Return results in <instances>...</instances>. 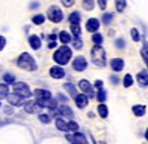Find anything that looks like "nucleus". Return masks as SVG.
<instances>
[{
    "label": "nucleus",
    "mask_w": 148,
    "mask_h": 144,
    "mask_svg": "<svg viewBox=\"0 0 148 144\" xmlns=\"http://www.w3.org/2000/svg\"><path fill=\"white\" fill-rule=\"evenodd\" d=\"M126 6H127V2H126V0H116V10L119 12V14L125 12Z\"/></svg>",
    "instance_id": "30"
},
{
    "label": "nucleus",
    "mask_w": 148,
    "mask_h": 144,
    "mask_svg": "<svg viewBox=\"0 0 148 144\" xmlns=\"http://www.w3.org/2000/svg\"><path fill=\"white\" fill-rule=\"evenodd\" d=\"M113 19H114L113 12H105V14L102 15V18H101V22L104 24V25H110V24L113 22Z\"/></svg>",
    "instance_id": "24"
},
{
    "label": "nucleus",
    "mask_w": 148,
    "mask_h": 144,
    "mask_svg": "<svg viewBox=\"0 0 148 144\" xmlns=\"http://www.w3.org/2000/svg\"><path fill=\"white\" fill-rule=\"evenodd\" d=\"M53 61L59 65H67L71 59H73V49L68 46V45H62L61 48L53 52Z\"/></svg>",
    "instance_id": "1"
},
{
    "label": "nucleus",
    "mask_w": 148,
    "mask_h": 144,
    "mask_svg": "<svg viewBox=\"0 0 148 144\" xmlns=\"http://www.w3.org/2000/svg\"><path fill=\"white\" fill-rule=\"evenodd\" d=\"M39 121L42 122V123H45V125H47V123H51V114H43V113H40L39 114Z\"/></svg>",
    "instance_id": "39"
},
{
    "label": "nucleus",
    "mask_w": 148,
    "mask_h": 144,
    "mask_svg": "<svg viewBox=\"0 0 148 144\" xmlns=\"http://www.w3.org/2000/svg\"><path fill=\"white\" fill-rule=\"evenodd\" d=\"M71 43H73V48H74V49H77V51H80L82 48H83V40H82L80 36H77V37H73Z\"/></svg>",
    "instance_id": "32"
},
{
    "label": "nucleus",
    "mask_w": 148,
    "mask_h": 144,
    "mask_svg": "<svg viewBox=\"0 0 148 144\" xmlns=\"http://www.w3.org/2000/svg\"><path fill=\"white\" fill-rule=\"evenodd\" d=\"M37 8H40V3L39 2H31L30 3V9H37Z\"/></svg>",
    "instance_id": "48"
},
{
    "label": "nucleus",
    "mask_w": 148,
    "mask_h": 144,
    "mask_svg": "<svg viewBox=\"0 0 148 144\" xmlns=\"http://www.w3.org/2000/svg\"><path fill=\"white\" fill-rule=\"evenodd\" d=\"M107 3H108V0H98V6H99L102 10H105V8H107Z\"/></svg>",
    "instance_id": "44"
},
{
    "label": "nucleus",
    "mask_w": 148,
    "mask_h": 144,
    "mask_svg": "<svg viewBox=\"0 0 148 144\" xmlns=\"http://www.w3.org/2000/svg\"><path fill=\"white\" fill-rule=\"evenodd\" d=\"M99 27H101V21L98 18H89L88 21H86V31H89L92 34L99 31Z\"/></svg>",
    "instance_id": "11"
},
{
    "label": "nucleus",
    "mask_w": 148,
    "mask_h": 144,
    "mask_svg": "<svg viewBox=\"0 0 148 144\" xmlns=\"http://www.w3.org/2000/svg\"><path fill=\"white\" fill-rule=\"evenodd\" d=\"M16 65L22 70H27V71H36L37 67H39L36 63V59L33 58V55L28 54V52H22L16 58Z\"/></svg>",
    "instance_id": "3"
},
{
    "label": "nucleus",
    "mask_w": 148,
    "mask_h": 144,
    "mask_svg": "<svg viewBox=\"0 0 148 144\" xmlns=\"http://www.w3.org/2000/svg\"><path fill=\"white\" fill-rule=\"evenodd\" d=\"M53 114L55 116H59V117H74V112L70 109L65 103H64V105L62 104L58 105V109L53 112Z\"/></svg>",
    "instance_id": "9"
},
{
    "label": "nucleus",
    "mask_w": 148,
    "mask_h": 144,
    "mask_svg": "<svg viewBox=\"0 0 148 144\" xmlns=\"http://www.w3.org/2000/svg\"><path fill=\"white\" fill-rule=\"evenodd\" d=\"M83 8L86 9V10H93V8H95V0H83Z\"/></svg>",
    "instance_id": "38"
},
{
    "label": "nucleus",
    "mask_w": 148,
    "mask_h": 144,
    "mask_svg": "<svg viewBox=\"0 0 148 144\" xmlns=\"http://www.w3.org/2000/svg\"><path fill=\"white\" fill-rule=\"evenodd\" d=\"M98 114H99V117H102V119L108 117V107L105 105V103L98 104Z\"/></svg>",
    "instance_id": "23"
},
{
    "label": "nucleus",
    "mask_w": 148,
    "mask_h": 144,
    "mask_svg": "<svg viewBox=\"0 0 148 144\" xmlns=\"http://www.w3.org/2000/svg\"><path fill=\"white\" fill-rule=\"evenodd\" d=\"M95 98L98 100V103H105L107 101V91L102 88V89H99L96 92V95H95Z\"/></svg>",
    "instance_id": "27"
},
{
    "label": "nucleus",
    "mask_w": 148,
    "mask_h": 144,
    "mask_svg": "<svg viewBox=\"0 0 148 144\" xmlns=\"http://www.w3.org/2000/svg\"><path fill=\"white\" fill-rule=\"evenodd\" d=\"M79 88H80V91L83 92V94H86L89 98H93L95 97V88H93V85L89 82V80H86V79H82L80 82H79Z\"/></svg>",
    "instance_id": "6"
},
{
    "label": "nucleus",
    "mask_w": 148,
    "mask_h": 144,
    "mask_svg": "<svg viewBox=\"0 0 148 144\" xmlns=\"http://www.w3.org/2000/svg\"><path fill=\"white\" fill-rule=\"evenodd\" d=\"M114 46L117 48V49H125V48H126V40L123 37H119V39L114 40Z\"/></svg>",
    "instance_id": "37"
},
{
    "label": "nucleus",
    "mask_w": 148,
    "mask_h": 144,
    "mask_svg": "<svg viewBox=\"0 0 148 144\" xmlns=\"http://www.w3.org/2000/svg\"><path fill=\"white\" fill-rule=\"evenodd\" d=\"M0 107H2V104H0Z\"/></svg>",
    "instance_id": "51"
},
{
    "label": "nucleus",
    "mask_w": 148,
    "mask_h": 144,
    "mask_svg": "<svg viewBox=\"0 0 148 144\" xmlns=\"http://www.w3.org/2000/svg\"><path fill=\"white\" fill-rule=\"evenodd\" d=\"M46 17H47V19L51 21V22L58 24V22H61V21L64 19V12H62V9H61V8L52 5V6H49V8H47V14H46Z\"/></svg>",
    "instance_id": "4"
},
{
    "label": "nucleus",
    "mask_w": 148,
    "mask_h": 144,
    "mask_svg": "<svg viewBox=\"0 0 148 144\" xmlns=\"http://www.w3.org/2000/svg\"><path fill=\"white\" fill-rule=\"evenodd\" d=\"M70 31H71V34H73V37L82 36V27H80V22H71V24H70Z\"/></svg>",
    "instance_id": "22"
},
{
    "label": "nucleus",
    "mask_w": 148,
    "mask_h": 144,
    "mask_svg": "<svg viewBox=\"0 0 148 144\" xmlns=\"http://www.w3.org/2000/svg\"><path fill=\"white\" fill-rule=\"evenodd\" d=\"M64 88L68 91V94L71 95V98L74 100L76 98V95H77V88L73 85V83H64Z\"/></svg>",
    "instance_id": "26"
},
{
    "label": "nucleus",
    "mask_w": 148,
    "mask_h": 144,
    "mask_svg": "<svg viewBox=\"0 0 148 144\" xmlns=\"http://www.w3.org/2000/svg\"><path fill=\"white\" fill-rule=\"evenodd\" d=\"M110 67L114 73H119V71H121L123 68H125V59L123 58H113L110 61Z\"/></svg>",
    "instance_id": "13"
},
{
    "label": "nucleus",
    "mask_w": 148,
    "mask_h": 144,
    "mask_svg": "<svg viewBox=\"0 0 148 144\" xmlns=\"http://www.w3.org/2000/svg\"><path fill=\"white\" fill-rule=\"evenodd\" d=\"M80 19H82V15H80V12H77V10L71 12V14H70V17H68V21H70V24H71V22H80Z\"/></svg>",
    "instance_id": "34"
},
{
    "label": "nucleus",
    "mask_w": 148,
    "mask_h": 144,
    "mask_svg": "<svg viewBox=\"0 0 148 144\" xmlns=\"http://www.w3.org/2000/svg\"><path fill=\"white\" fill-rule=\"evenodd\" d=\"M55 125L58 128V131H62V132H70V128H68V122L65 121L64 117H56V121H55Z\"/></svg>",
    "instance_id": "18"
},
{
    "label": "nucleus",
    "mask_w": 148,
    "mask_h": 144,
    "mask_svg": "<svg viewBox=\"0 0 148 144\" xmlns=\"http://www.w3.org/2000/svg\"><path fill=\"white\" fill-rule=\"evenodd\" d=\"M90 59L96 67H105L107 65V52L102 45H93L90 49Z\"/></svg>",
    "instance_id": "2"
},
{
    "label": "nucleus",
    "mask_w": 148,
    "mask_h": 144,
    "mask_svg": "<svg viewBox=\"0 0 148 144\" xmlns=\"http://www.w3.org/2000/svg\"><path fill=\"white\" fill-rule=\"evenodd\" d=\"M40 109H42V107L37 104V101H31L30 98L24 103V110H25L27 113H39Z\"/></svg>",
    "instance_id": "14"
},
{
    "label": "nucleus",
    "mask_w": 148,
    "mask_h": 144,
    "mask_svg": "<svg viewBox=\"0 0 148 144\" xmlns=\"http://www.w3.org/2000/svg\"><path fill=\"white\" fill-rule=\"evenodd\" d=\"M145 140H147V141H148V128H147V129H145Z\"/></svg>",
    "instance_id": "50"
},
{
    "label": "nucleus",
    "mask_w": 148,
    "mask_h": 144,
    "mask_svg": "<svg viewBox=\"0 0 148 144\" xmlns=\"http://www.w3.org/2000/svg\"><path fill=\"white\" fill-rule=\"evenodd\" d=\"M6 46V37L5 36H0V51H3Z\"/></svg>",
    "instance_id": "43"
},
{
    "label": "nucleus",
    "mask_w": 148,
    "mask_h": 144,
    "mask_svg": "<svg viewBox=\"0 0 148 144\" xmlns=\"http://www.w3.org/2000/svg\"><path fill=\"white\" fill-rule=\"evenodd\" d=\"M49 74H51L52 79H64L65 77V70H64V65H53L49 68Z\"/></svg>",
    "instance_id": "10"
},
{
    "label": "nucleus",
    "mask_w": 148,
    "mask_h": 144,
    "mask_svg": "<svg viewBox=\"0 0 148 144\" xmlns=\"http://www.w3.org/2000/svg\"><path fill=\"white\" fill-rule=\"evenodd\" d=\"M92 42H93V45H102V42H104V36H102L99 31L93 33V34H92Z\"/></svg>",
    "instance_id": "28"
},
{
    "label": "nucleus",
    "mask_w": 148,
    "mask_h": 144,
    "mask_svg": "<svg viewBox=\"0 0 148 144\" xmlns=\"http://www.w3.org/2000/svg\"><path fill=\"white\" fill-rule=\"evenodd\" d=\"M14 92L18 94L19 97H22L24 100H28L33 97V92L30 89V86L27 85V83H24V82H16L15 85H14Z\"/></svg>",
    "instance_id": "5"
},
{
    "label": "nucleus",
    "mask_w": 148,
    "mask_h": 144,
    "mask_svg": "<svg viewBox=\"0 0 148 144\" xmlns=\"http://www.w3.org/2000/svg\"><path fill=\"white\" fill-rule=\"evenodd\" d=\"M8 103L10 104V105H15V107H18V105H24V98L22 97H19L18 94H10V95H8Z\"/></svg>",
    "instance_id": "17"
},
{
    "label": "nucleus",
    "mask_w": 148,
    "mask_h": 144,
    "mask_svg": "<svg viewBox=\"0 0 148 144\" xmlns=\"http://www.w3.org/2000/svg\"><path fill=\"white\" fill-rule=\"evenodd\" d=\"M132 113L136 116V117H142V116H145V113H147V107H145L144 104H135V105L132 107Z\"/></svg>",
    "instance_id": "21"
},
{
    "label": "nucleus",
    "mask_w": 148,
    "mask_h": 144,
    "mask_svg": "<svg viewBox=\"0 0 148 144\" xmlns=\"http://www.w3.org/2000/svg\"><path fill=\"white\" fill-rule=\"evenodd\" d=\"M130 37L133 42H141V34H139L138 28H135V27L130 28Z\"/></svg>",
    "instance_id": "36"
},
{
    "label": "nucleus",
    "mask_w": 148,
    "mask_h": 144,
    "mask_svg": "<svg viewBox=\"0 0 148 144\" xmlns=\"http://www.w3.org/2000/svg\"><path fill=\"white\" fill-rule=\"evenodd\" d=\"M68 128H70V132H76V131H79V123L74 121H68Z\"/></svg>",
    "instance_id": "40"
},
{
    "label": "nucleus",
    "mask_w": 148,
    "mask_h": 144,
    "mask_svg": "<svg viewBox=\"0 0 148 144\" xmlns=\"http://www.w3.org/2000/svg\"><path fill=\"white\" fill-rule=\"evenodd\" d=\"M56 39H58V36H56L55 33H52V34L47 36V40H56Z\"/></svg>",
    "instance_id": "49"
},
{
    "label": "nucleus",
    "mask_w": 148,
    "mask_h": 144,
    "mask_svg": "<svg viewBox=\"0 0 148 144\" xmlns=\"http://www.w3.org/2000/svg\"><path fill=\"white\" fill-rule=\"evenodd\" d=\"M123 86L125 88H130L132 85H133V77H132V74H126L125 77H123Z\"/></svg>",
    "instance_id": "35"
},
{
    "label": "nucleus",
    "mask_w": 148,
    "mask_h": 144,
    "mask_svg": "<svg viewBox=\"0 0 148 144\" xmlns=\"http://www.w3.org/2000/svg\"><path fill=\"white\" fill-rule=\"evenodd\" d=\"M3 82L8 83V85H15L16 79H15V76L12 74V73H5V74H3Z\"/></svg>",
    "instance_id": "29"
},
{
    "label": "nucleus",
    "mask_w": 148,
    "mask_h": 144,
    "mask_svg": "<svg viewBox=\"0 0 148 144\" xmlns=\"http://www.w3.org/2000/svg\"><path fill=\"white\" fill-rule=\"evenodd\" d=\"M8 95H9L8 83H0V100H2V98H8Z\"/></svg>",
    "instance_id": "31"
},
{
    "label": "nucleus",
    "mask_w": 148,
    "mask_h": 144,
    "mask_svg": "<svg viewBox=\"0 0 148 144\" xmlns=\"http://www.w3.org/2000/svg\"><path fill=\"white\" fill-rule=\"evenodd\" d=\"M56 100L61 101V103H67V101H68V98L65 97V95H62V94H58V95H56Z\"/></svg>",
    "instance_id": "46"
},
{
    "label": "nucleus",
    "mask_w": 148,
    "mask_h": 144,
    "mask_svg": "<svg viewBox=\"0 0 148 144\" xmlns=\"http://www.w3.org/2000/svg\"><path fill=\"white\" fill-rule=\"evenodd\" d=\"M31 21H33V24H36V25H42V24L46 21V17L42 15V14H37V15H34L31 18Z\"/></svg>",
    "instance_id": "33"
},
{
    "label": "nucleus",
    "mask_w": 148,
    "mask_h": 144,
    "mask_svg": "<svg viewBox=\"0 0 148 144\" xmlns=\"http://www.w3.org/2000/svg\"><path fill=\"white\" fill-rule=\"evenodd\" d=\"M88 59H86L83 55H79V56H76L73 59V70L74 71H79V73H82V71H84L86 68H88Z\"/></svg>",
    "instance_id": "7"
},
{
    "label": "nucleus",
    "mask_w": 148,
    "mask_h": 144,
    "mask_svg": "<svg viewBox=\"0 0 148 144\" xmlns=\"http://www.w3.org/2000/svg\"><path fill=\"white\" fill-rule=\"evenodd\" d=\"M61 3H62L65 8H71L74 3H76V0H61Z\"/></svg>",
    "instance_id": "42"
},
{
    "label": "nucleus",
    "mask_w": 148,
    "mask_h": 144,
    "mask_svg": "<svg viewBox=\"0 0 148 144\" xmlns=\"http://www.w3.org/2000/svg\"><path fill=\"white\" fill-rule=\"evenodd\" d=\"M141 56H142V59H144L147 68H148V43H147V42H144V45H142V48H141Z\"/></svg>",
    "instance_id": "25"
},
{
    "label": "nucleus",
    "mask_w": 148,
    "mask_h": 144,
    "mask_svg": "<svg viewBox=\"0 0 148 144\" xmlns=\"http://www.w3.org/2000/svg\"><path fill=\"white\" fill-rule=\"evenodd\" d=\"M33 95L36 97V100H46V98H52V94L47 89H36L33 92Z\"/></svg>",
    "instance_id": "19"
},
{
    "label": "nucleus",
    "mask_w": 148,
    "mask_h": 144,
    "mask_svg": "<svg viewBox=\"0 0 148 144\" xmlns=\"http://www.w3.org/2000/svg\"><path fill=\"white\" fill-rule=\"evenodd\" d=\"M47 48H49V49H53V48H56V40H49Z\"/></svg>",
    "instance_id": "47"
},
{
    "label": "nucleus",
    "mask_w": 148,
    "mask_h": 144,
    "mask_svg": "<svg viewBox=\"0 0 148 144\" xmlns=\"http://www.w3.org/2000/svg\"><path fill=\"white\" fill-rule=\"evenodd\" d=\"M136 82L141 88H148V71L142 70L136 74Z\"/></svg>",
    "instance_id": "15"
},
{
    "label": "nucleus",
    "mask_w": 148,
    "mask_h": 144,
    "mask_svg": "<svg viewBox=\"0 0 148 144\" xmlns=\"http://www.w3.org/2000/svg\"><path fill=\"white\" fill-rule=\"evenodd\" d=\"M89 97L86 94H77L76 95V98H74V103H76V105L79 107V109H84V107H88V104H89Z\"/></svg>",
    "instance_id": "12"
},
{
    "label": "nucleus",
    "mask_w": 148,
    "mask_h": 144,
    "mask_svg": "<svg viewBox=\"0 0 148 144\" xmlns=\"http://www.w3.org/2000/svg\"><path fill=\"white\" fill-rule=\"evenodd\" d=\"M67 140L71 144H89L86 135L82 134V132H79V131H76V132H73V134H68L67 135Z\"/></svg>",
    "instance_id": "8"
},
{
    "label": "nucleus",
    "mask_w": 148,
    "mask_h": 144,
    "mask_svg": "<svg viewBox=\"0 0 148 144\" xmlns=\"http://www.w3.org/2000/svg\"><path fill=\"white\" fill-rule=\"evenodd\" d=\"M110 82L113 83V85H119V83H120V79H119L117 76L113 74V76H110Z\"/></svg>",
    "instance_id": "45"
},
{
    "label": "nucleus",
    "mask_w": 148,
    "mask_h": 144,
    "mask_svg": "<svg viewBox=\"0 0 148 144\" xmlns=\"http://www.w3.org/2000/svg\"><path fill=\"white\" fill-rule=\"evenodd\" d=\"M58 39H59V42L62 43V45H68V43H71V40H73V34L68 33V31H65V30H62V31H59Z\"/></svg>",
    "instance_id": "20"
},
{
    "label": "nucleus",
    "mask_w": 148,
    "mask_h": 144,
    "mask_svg": "<svg viewBox=\"0 0 148 144\" xmlns=\"http://www.w3.org/2000/svg\"><path fill=\"white\" fill-rule=\"evenodd\" d=\"M93 88H95L96 91L102 89V88H104V82H102L101 79H96V80H95V83H93Z\"/></svg>",
    "instance_id": "41"
},
{
    "label": "nucleus",
    "mask_w": 148,
    "mask_h": 144,
    "mask_svg": "<svg viewBox=\"0 0 148 144\" xmlns=\"http://www.w3.org/2000/svg\"><path fill=\"white\" fill-rule=\"evenodd\" d=\"M28 43L31 46V49H34V51H39L42 48V39L37 34H31L30 36V37H28Z\"/></svg>",
    "instance_id": "16"
}]
</instances>
